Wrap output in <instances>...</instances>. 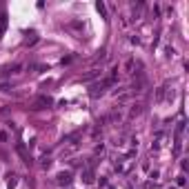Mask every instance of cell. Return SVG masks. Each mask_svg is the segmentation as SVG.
I'll list each match as a JSON object with an SVG mask.
<instances>
[{
  "label": "cell",
  "instance_id": "cell-1",
  "mask_svg": "<svg viewBox=\"0 0 189 189\" xmlns=\"http://www.w3.org/2000/svg\"><path fill=\"white\" fill-rule=\"evenodd\" d=\"M58 182H71V174H69V171H62V174H58Z\"/></svg>",
  "mask_w": 189,
  "mask_h": 189
},
{
  "label": "cell",
  "instance_id": "cell-2",
  "mask_svg": "<svg viewBox=\"0 0 189 189\" xmlns=\"http://www.w3.org/2000/svg\"><path fill=\"white\" fill-rule=\"evenodd\" d=\"M82 180H85V182H91V180H93V171H91V169H85V174H82Z\"/></svg>",
  "mask_w": 189,
  "mask_h": 189
},
{
  "label": "cell",
  "instance_id": "cell-3",
  "mask_svg": "<svg viewBox=\"0 0 189 189\" xmlns=\"http://www.w3.org/2000/svg\"><path fill=\"white\" fill-rule=\"evenodd\" d=\"M9 140V134L7 131H0V143H7Z\"/></svg>",
  "mask_w": 189,
  "mask_h": 189
},
{
  "label": "cell",
  "instance_id": "cell-4",
  "mask_svg": "<svg viewBox=\"0 0 189 189\" xmlns=\"http://www.w3.org/2000/svg\"><path fill=\"white\" fill-rule=\"evenodd\" d=\"M162 98H165V87L158 89V100H162Z\"/></svg>",
  "mask_w": 189,
  "mask_h": 189
}]
</instances>
